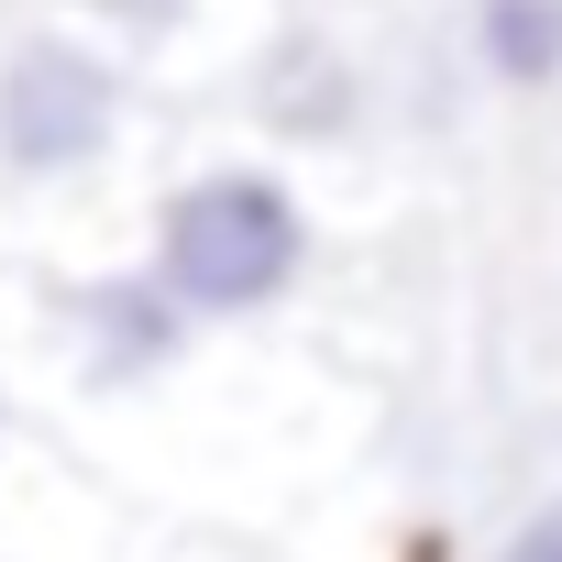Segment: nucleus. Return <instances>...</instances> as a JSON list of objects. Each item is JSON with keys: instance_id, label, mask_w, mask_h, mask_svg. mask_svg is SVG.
Segmentation results:
<instances>
[{"instance_id": "nucleus-3", "label": "nucleus", "mask_w": 562, "mask_h": 562, "mask_svg": "<svg viewBox=\"0 0 562 562\" xmlns=\"http://www.w3.org/2000/svg\"><path fill=\"white\" fill-rule=\"evenodd\" d=\"M254 100H265V122L288 133V144H342L353 122H364V78H353V56L342 45H321V34H288L265 67H254Z\"/></svg>"}, {"instance_id": "nucleus-6", "label": "nucleus", "mask_w": 562, "mask_h": 562, "mask_svg": "<svg viewBox=\"0 0 562 562\" xmlns=\"http://www.w3.org/2000/svg\"><path fill=\"white\" fill-rule=\"evenodd\" d=\"M89 12H100L122 45H166V34H188V12H199V0H89Z\"/></svg>"}, {"instance_id": "nucleus-7", "label": "nucleus", "mask_w": 562, "mask_h": 562, "mask_svg": "<svg viewBox=\"0 0 562 562\" xmlns=\"http://www.w3.org/2000/svg\"><path fill=\"white\" fill-rule=\"evenodd\" d=\"M507 562H562V507H551V518H529V529L507 540Z\"/></svg>"}, {"instance_id": "nucleus-2", "label": "nucleus", "mask_w": 562, "mask_h": 562, "mask_svg": "<svg viewBox=\"0 0 562 562\" xmlns=\"http://www.w3.org/2000/svg\"><path fill=\"white\" fill-rule=\"evenodd\" d=\"M122 144V67L78 34H23L0 56V177L67 188Z\"/></svg>"}, {"instance_id": "nucleus-5", "label": "nucleus", "mask_w": 562, "mask_h": 562, "mask_svg": "<svg viewBox=\"0 0 562 562\" xmlns=\"http://www.w3.org/2000/svg\"><path fill=\"white\" fill-rule=\"evenodd\" d=\"M474 67L496 89H551L562 78V0H474Z\"/></svg>"}, {"instance_id": "nucleus-1", "label": "nucleus", "mask_w": 562, "mask_h": 562, "mask_svg": "<svg viewBox=\"0 0 562 562\" xmlns=\"http://www.w3.org/2000/svg\"><path fill=\"white\" fill-rule=\"evenodd\" d=\"M155 276L188 299V321L276 310L310 276V210L265 166H210L155 210Z\"/></svg>"}, {"instance_id": "nucleus-4", "label": "nucleus", "mask_w": 562, "mask_h": 562, "mask_svg": "<svg viewBox=\"0 0 562 562\" xmlns=\"http://www.w3.org/2000/svg\"><path fill=\"white\" fill-rule=\"evenodd\" d=\"M78 321H89V375L100 386H133V375H155L188 342V299L166 288V276H100V288L78 299Z\"/></svg>"}]
</instances>
